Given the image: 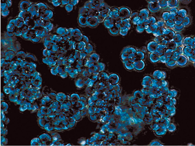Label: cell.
Here are the masks:
<instances>
[{
	"label": "cell",
	"mask_w": 195,
	"mask_h": 146,
	"mask_svg": "<svg viewBox=\"0 0 195 146\" xmlns=\"http://www.w3.org/2000/svg\"><path fill=\"white\" fill-rule=\"evenodd\" d=\"M139 12H133L132 13V14H131V16H130V20H132L134 17H135L138 16Z\"/></svg>",
	"instance_id": "54"
},
{
	"label": "cell",
	"mask_w": 195,
	"mask_h": 146,
	"mask_svg": "<svg viewBox=\"0 0 195 146\" xmlns=\"http://www.w3.org/2000/svg\"><path fill=\"white\" fill-rule=\"evenodd\" d=\"M183 46H177L176 48L174 51V55L175 57H178L183 53Z\"/></svg>",
	"instance_id": "32"
},
{
	"label": "cell",
	"mask_w": 195,
	"mask_h": 146,
	"mask_svg": "<svg viewBox=\"0 0 195 146\" xmlns=\"http://www.w3.org/2000/svg\"><path fill=\"white\" fill-rule=\"evenodd\" d=\"M145 57V53L141 50H138L135 54L134 58L135 61L137 60H142L144 59Z\"/></svg>",
	"instance_id": "28"
},
{
	"label": "cell",
	"mask_w": 195,
	"mask_h": 146,
	"mask_svg": "<svg viewBox=\"0 0 195 146\" xmlns=\"http://www.w3.org/2000/svg\"><path fill=\"white\" fill-rule=\"evenodd\" d=\"M159 3L160 8H165L168 6V1L166 0H159Z\"/></svg>",
	"instance_id": "46"
},
{
	"label": "cell",
	"mask_w": 195,
	"mask_h": 146,
	"mask_svg": "<svg viewBox=\"0 0 195 146\" xmlns=\"http://www.w3.org/2000/svg\"><path fill=\"white\" fill-rule=\"evenodd\" d=\"M191 0H180L181 2H182L183 4H188L190 2Z\"/></svg>",
	"instance_id": "56"
},
{
	"label": "cell",
	"mask_w": 195,
	"mask_h": 146,
	"mask_svg": "<svg viewBox=\"0 0 195 146\" xmlns=\"http://www.w3.org/2000/svg\"><path fill=\"white\" fill-rule=\"evenodd\" d=\"M185 28V27L183 26V24H180V25H175L173 30L176 32H180L183 31Z\"/></svg>",
	"instance_id": "40"
},
{
	"label": "cell",
	"mask_w": 195,
	"mask_h": 146,
	"mask_svg": "<svg viewBox=\"0 0 195 146\" xmlns=\"http://www.w3.org/2000/svg\"><path fill=\"white\" fill-rule=\"evenodd\" d=\"M154 75L157 78H164L166 77V73L160 70L155 71L154 73Z\"/></svg>",
	"instance_id": "33"
},
{
	"label": "cell",
	"mask_w": 195,
	"mask_h": 146,
	"mask_svg": "<svg viewBox=\"0 0 195 146\" xmlns=\"http://www.w3.org/2000/svg\"><path fill=\"white\" fill-rule=\"evenodd\" d=\"M94 47L93 45L89 43L88 44L86 45L83 51L86 53L87 54H90L94 52Z\"/></svg>",
	"instance_id": "25"
},
{
	"label": "cell",
	"mask_w": 195,
	"mask_h": 146,
	"mask_svg": "<svg viewBox=\"0 0 195 146\" xmlns=\"http://www.w3.org/2000/svg\"><path fill=\"white\" fill-rule=\"evenodd\" d=\"M178 10L179 9L177 7H174L171 8L169 12L171 16L175 17L176 16L178 15Z\"/></svg>",
	"instance_id": "42"
},
{
	"label": "cell",
	"mask_w": 195,
	"mask_h": 146,
	"mask_svg": "<svg viewBox=\"0 0 195 146\" xmlns=\"http://www.w3.org/2000/svg\"><path fill=\"white\" fill-rule=\"evenodd\" d=\"M132 13V11L130 8L126 7H122L119 8L118 13L119 18L122 20L129 19Z\"/></svg>",
	"instance_id": "1"
},
{
	"label": "cell",
	"mask_w": 195,
	"mask_h": 146,
	"mask_svg": "<svg viewBox=\"0 0 195 146\" xmlns=\"http://www.w3.org/2000/svg\"><path fill=\"white\" fill-rule=\"evenodd\" d=\"M157 20L155 17L153 16L150 15L147 18L144 22L143 25L144 26H148L156 24Z\"/></svg>",
	"instance_id": "16"
},
{
	"label": "cell",
	"mask_w": 195,
	"mask_h": 146,
	"mask_svg": "<svg viewBox=\"0 0 195 146\" xmlns=\"http://www.w3.org/2000/svg\"><path fill=\"white\" fill-rule=\"evenodd\" d=\"M111 8V7H110L107 4L104 2L99 6L97 10L99 12V13L105 14L108 15Z\"/></svg>",
	"instance_id": "5"
},
{
	"label": "cell",
	"mask_w": 195,
	"mask_h": 146,
	"mask_svg": "<svg viewBox=\"0 0 195 146\" xmlns=\"http://www.w3.org/2000/svg\"><path fill=\"white\" fill-rule=\"evenodd\" d=\"M189 14V11L187 8H183L179 9L178 15L182 18L185 17Z\"/></svg>",
	"instance_id": "31"
},
{
	"label": "cell",
	"mask_w": 195,
	"mask_h": 146,
	"mask_svg": "<svg viewBox=\"0 0 195 146\" xmlns=\"http://www.w3.org/2000/svg\"><path fill=\"white\" fill-rule=\"evenodd\" d=\"M165 26L167 28L173 29L174 27L175 23L174 20L172 19H169L165 21Z\"/></svg>",
	"instance_id": "35"
},
{
	"label": "cell",
	"mask_w": 195,
	"mask_h": 146,
	"mask_svg": "<svg viewBox=\"0 0 195 146\" xmlns=\"http://www.w3.org/2000/svg\"><path fill=\"white\" fill-rule=\"evenodd\" d=\"M176 60V57H175L173 55L171 57V59L166 63L165 64L168 68H173L177 66Z\"/></svg>",
	"instance_id": "20"
},
{
	"label": "cell",
	"mask_w": 195,
	"mask_h": 146,
	"mask_svg": "<svg viewBox=\"0 0 195 146\" xmlns=\"http://www.w3.org/2000/svg\"><path fill=\"white\" fill-rule=\"evenodd\" d=\"M176 129V127L174 124H172V123L170 124L168 127V130L170 132L174 131Z\"/></svg>",
	"instance_id": "50"
},
{
	"label": "cell",
	"mask_w": 195,
	"mask_h": 146,
	"mask_svg": "<svg viewBox=\"0 0 195 146\" xmlns=\"http://www.w3.org/2000/svg\"><path fill=\"white\" fill-rule=\"evenodd\" d=\"M148 9L149 10L150 12L152 13H156L160 10V7L158 2H154L148 3Z\"/></svg>",
	"instance_id": "4"
},
{
	"label": "cell",
	"mask_w": 195,
	"mask_h": 146,
	"mask_svg": "<svg viewBox=\"0 0 195 146\" xmlns=\"http://www.w3.org/2000/svg\"><path fill=\"white\" fill-rule=\"evenodd\" d=\"M165 46L167 49H171L174 51L178 46L176 43L173 40L168 41L167 44L165 45Z\"/></svg>",
	"instance_id": "26"
},
{
	"label": "cell",
	"mask_w": 195,
	"mask_h": 146,
	"mask_svg": "<svg viewBox=\"0 0 195 146\" xmlns=\"http://www.w3.org/2000/svg\"><path fill=\"white\" fill-rule=\"evenodd\" d=\"M136 30L139 33H142L144 32L145 31V28H144L143 24L137 25L136 27Z\"/></svg>",
	"instance_id": "44"
},
{
	"label": "cell",
	"mask_w": 195,
	"mask_h": 146,
	"mask_svg": "<svg viewBox=\"0 0 195 146\" xmlns=\"http://www.w3.org/2000/svg\"><path fill=\"white\" fill-rule=\"evenodd\" d=\"M168 6L171 8L176 7L178 3V0H169L168 1Z\"/></svg>",
	"instance_id": "39"
},
{
	"label": "cell",
	"mask_w": 195,
	"mask_h": 146,
	"mask_svg": "<svg viewBox=\"0 0 195 146\" xmlns=\"http://www.w3.org/2000/svg\"><path fill=\"white\" fill-rule=\"evenodd\" d=\"M144 27L145 28V31H146V32L148 33H153L159 27L156 24H152V25H149V26H144Z\"/></svg>",
	"instance_id": "19"
},
{
	"label": "cell",
	"mask_w": 195,
	"mask_h": 146,
	"mask_svg": "<svg viewBox=\"0 0 195 146\" xmlns=\"http://www.w3.org/2000/svg\"><path fill=\"white\" fill-rule=\"evenodd\" d=\"M84 7H85L86 8H88V9H90V8H94V6H93V4H92L91 2L90 1L87 2L85 3Z\"/></svg>",
	"instance_id": "51"
},
{
	"label": "cell",
	"mask_w": 195,
	"mask_h": 146,
	"mask_svg": "<svg viewBox=\"0 0 195 146\" xmlns=\"http://www.w3.org/2000/svg\"><path fill=\"white\" fill-rule=\"evenodd\" d=\"M192 53L195 54V48H193V53Z\"/></svg>",
	"instance_id": "58"
},
{
	"label": "cell",
	"mask_w": 195,
	"mask_h": 146,
	"mask_svg": "<svg viewBox=\"0 0 195 146\" xmlns=\"http://www.w3.org/2000/svg\"><path fill=\"white\" fill-rule=\"evenodd\" d=\"M183 35L180 32H176L175 35L173 38V40L177 44L178 46H183Z\"/></svg>",
	"instance_id": "8"
},
{
	"label": "cell",
	"mask_w": 195,
	"mask_h": 146,
	"mask_svg": "<svg viewBox=\"0 0 195 146\" xmlns=\"http://www.w3.org/2000/svg\"><path fill=\"white\" fill-rule=\"evenodd\" d=\"M193 48L189 46H183V54L188 58L193 53Z\"/></svg>",
	"instance_id": "21"
},
{
	"label": "cell",
	"mask_w": 195,
	"mask_h": 146,
	"mask_svg": "<svg viewBox=\"0 0 195 146\" xmlns=\"http://www.w3.org/2000/svg\"><path fill=\"white\" fill-rule=\"evenodd\" d=\"M99 23L97 17H89L88 26L90 28H94L97 27Z\"/></svg>",
	"instance_id": "10"
},
{
	"label": "cell",
	"mask_w": 195,
	"mask_h": 146,
	"mask_svg": "<svg viewBox=\"0 0 195 146\" xmlns=\"http://www.w3.org/2000/svg\"><path fill=\"white\" fill-rule=\"evenodd\" d=\"M89 17L86 15H80L79 22L80 25L82 27L88 26Z\"/></svg>",
	"instance_id": "12"
},
{
	"label": "cell",
	"mask_w": 195,
	"mask_h": 146,
	"mask_svg": "<svg viewBox=\"0 0 195 146\" xmlns=\"http://www.w3.org/2000/svg\"><path fill=\"white\" fill-rule=\"evenodd\" d=\"M193 44V37L187 36L183 38V46H189L192 48Z\"/></svg>",
	"instance_id": "15"
},
{
	"label": "cell",
	"mask_w": 195,
	"mask_h": 146,
	"mask_svg": "<svg viewBox=\"0 0 195 146\" xmlns=\"http://www.w3.org/2000/svg\"><path fill=\"white\" fill-rule=\"evenodd\" d=\"M134 66L137 70H142L144 68V62L142 60H136L134 63Z\"/></svg>",
	"instance_id": "18"
},
{
	"label": "cell",
	"mask_w": 195,
	"mask_h": 146,
	"mask_svg": "<svg viewBox=\"0 0 195 146\" xmlns=\"http://www.w3.org/2000/svg\"><path fill=\"white\" fill-rule=\"evenodd\" d=\"M188 59L189 62L193 63L195 62V54L192 53L191 55L189 57H188Z\"/></svg>",
	"instance_id": "53"
},
{
	"label": "cell",
	"mask_w": 195,
	"mask_h": 146,
	"mask_svg": "<svg viewBox=\"0 0 195 146\" xmlns=\"http://www.w3.org/2000/svg\"><path fill=\"white\" fill-rule=\"evenodd\" d=\"M132 23L134 24V25H139V24H143L144 21L141 20L140 18L138 16L134 17L132 20H131Z\"/></svg>",
	"instance_id": "34"
},
{
	"label": "cell",
	"mask_w": 195,
	"mask_h": 146,
	"mask_svg": "<svg viewBox=\"0 0 195 146\" xmlns=\"http://www.w3.org/2000/svg\"><path fill=\"white\" fill-rule=\"evenodd\" d=\"M108 16V15H105V14H102L99 13V15H98L97 17V18L99 23H103L104 21H105L106 18Z\"/></svg>",
	"instance_id": "41"
},
{
	"label": "cell",
	"mask_w": 195,
	"mask_h": 146,
	"mask_svg": "<svg viewBox=\"0 0 195 146\" xmlns=\"http://www.w3.org/2000/svg\"><path fill=\"white\" fill-rule=\"evenodd\" d=\"M165 29V27H158V29L153 33L152 34L155 37L162 36V35H164V31Z\"/></svg>",
	"instance_id": "37"
},
{
	"label": "cell",
	"mask_w": 195,
	"mask_h": 146,
	"mask_svg": "<svg viewBox=\"0 0 195 146\" xmlns=\"http://www.w3.org/2000/svg\"><path fill=\"white\" fill-rule=\"evenodd\" d=\"M100 56L95 53H93L90 54L89 60L94 63H96L99 61Z\"/></svg>",
	"instance_id": "30"
},
{
	"label": "cell",
	"mask_w": 195,
	"mask_h": 146,
	"mask_svg": "<svg viewBox=\"0 0 195 146\" xmlns=\"http://www.w3.org/2000/svg\"><path fill=\"white\" fill-rule=\"evenodd\" d=\"M175 33V32L173 30V29L165 27L163 35H164L169 41H170L173 40Z\"/></svg>",
	"instance_id": "7"
},
{
	"label": "cell",
	"mask_w": 195,
	"mask_h": 146,
	"mask_svg": "<svg viewBox=\"0 0 195 146\" xmlns=\"http://www.w3.org/2000/svg\"><path fill=\"white\" fill-rule=\"evenodd\" d=\"M90 1L93 4L94 8H96L97 10L99 6L102 3L105 2L104 0H90Z\"/></svg>",
	"instance_id": "36"
},
{
	"label": "cell",
	"mask_w": 195,
	"mask_h": 146,
	"mask_svg": "<svg viewBox=\"0 0 195 146\" xmlns=\"http://www.w3.org/2000/svg\"><path fill=\"white\" fill-rule=\"evenodd\" d=\"M162 20L164 21H166L167 20L171 19V15L169 11H165L163 12L162 16Z\"/></svg>",
	"instance_id": "38"
},
{
	"label": "cell",
	"mask_w": 195,
	"mask_h": 146,
	"mask_svg": "<svg viewBox=\"0 0 195 146\" xmlns=\"http://www.w3.org/2000/svg\"><path fill=\"white\" fill-rule=\"evenodd\" d=\"M149 16L150 11L148 9L146 8L141 10L139 12L138 16L141 20L144 21Z\"/></svg>",
	"instance_id": "9"
},
{
	"label": "cell",
	"mask_w": 195,
	"mask_h": 146,
	"mask_svg": "<svg viewBox=\"0 0 195 146\" xmlns=\"http://www.w3.org/2000/svg\"><path fill=\"white\" fill-rule=\"evenodd\" d=\"M116 19L108 15L103 22V24L106 28L110 29L115 26Z\"/></svg>",
	"instance_id": "3"
},
{
	"label": "cell",
	"mask_w": 195,
	"mask_h": 146,
	"mask_svg": "<svg viewBox=\"0 0 195 146\" xmlns=\"http://www.w3.org/2000/svg\"><path fill=\"white\" fill-rule=\"evenodd\" d=\"M156 24L159 27H165V21L163 20H159L157 21Z\"/></svg>",
	"instance_id": "49"
},
{
	"label": "cell",
	"mask_w": 195,
	"mask_h": 146,
	"mask_svg": "<svg viewBox=\"0 0 195 146\" xmlns=\"http://www.w3.org/2000/svg\"><path fill=\"white\" fill-rule=\"evenodd\" d=\"M99 12L97 9L95 8L89 9L87 16L89 17H97L99 15Z\"/></svg>",
	"instance_id": "24"
},
{
	"label": "cell",
	"mask_w": 195,
	"mask_h": 146,
	"mask_svg": "<svg viewBox=\"0 0 195 146\" xmlns=\"http://www.w3.org/2000/svg\"><path fill=\"white\" fill-rule=\"evenodd\" d=\"M108 31L109 33L112 36H117L119 34L120 28L115 25L113 27L108 29Z\"/></svg>",
	"instance_id": "27"
},
{
	"label": "cell",
	"mask_w": 195,
	"mask_h": 146,
	"mask_svg": "<svg viewBox=\"0 0 195 146\" xmlns=\"http://www.w3.org/2000/svg\"><path fill=\"white\" fill-rule=\"evenodd\" d=\"M119 10V8L117 7H111L108 15L116 19H117L119 18V15H118Z\"/></svg>",
	"instance_id": "13"
},
{
	"label": "cell",
	"mask_w": 195,
	"mask_h": 146,
	"mask_svg": "<svg viewBox=\"0 0 195 146\" xmlns=\"http://www.w3.org/2000/svg\"><path fill=\"white\" fill-rule=\"evenodd\" d=\"M131 23L132 22L130 18L124 20H122L120 29L127 28L130 30L131 27Z\"/></svg>",
	"instance_id": "17"
},
{
	"label": "cell",
	"mask_w": 195,
	"mask_h": 146,
	"mask_svg": "<svg viewBox=\"0 0 195 146\" xmlns=\"http://www.w3.org/2000/svg\"><path fill=\"white\" fill-rule=\"evenodd\" d=\"M154 41L157 42L159 44L165 45L168 42L169 40L165 37L164 35L155 37L154 39Z\"/></svg>",
	"instance_id": "14"
},
{
	"label": "cell",
	"mask_w": 195,
	"mask_h": 146,
	"mask_svg": "<svg viewBox=\"0 0 195 146\" xmlns=\"http://www.w3.org/2000/svg\"><path fill=\"white\" fill-rule=\"evenodd\" d=\"M167 48L165 45L162 44H159L157 47L156 52L159 53L160 56L164 54L165 51L167 50Z\"/></svg>",
	"instance_id": "29"
},
{
	"label": "cell",
	"mask_w": 195,
	"mask_h": 146,
	"mask_svg": "<svg viewBox=\"0 0 195 146\" xmlns=\"http://www.w3.org/2000/svg\"><path fill=\"white\" fill-rule=\"evenodd\" d=\"M160 55L158 52H155L150 53L149 55V58L150 61L153 63H156L160 61Z\"/></svg>",
	"instance_id": "11"
},
{
	"label": "cell",
	"mask_w": 195,
	"mask_h": 146,
	"mask_svg": "<svg viewBox=\"0 0 195 146\" xmlns=\"http://www.w3.org/2000/svg\"><path fill=\"white\" fill-rule=\"evenodd\" d=\"M138 49L132 46H128L124 48L122 50V51L127 53L128 54H136Z\"/></svg>",
	"instance_id": "23"
},
{
	"label": "cell",
	"mask_w": 195,
	"mask_h": 146,
	"mask_svg": "<svg viewBox=\"0 0 195 146\" xmlns=\"http://www.w3.org/2000/svg\"><path fill=\"white\" fill-rule=\"evenodd\" d=\"M193 44L192 46V48H195V36L193 37Z\"/></svg>",
	"instance_id": "57"
},
{
	"label": "cell",
	"mask_w": 195,
	"mask_h": 146,
	"mask_svg": "<svg viewBox=\"0 0 195 146\" xmlns=\"http://www.w3.org/2000/svg\"><path fill=\"white\" fill-rule=\"evenodd\" d=\"M193 66H194V67L195 68V63H193Z\"/></svg>",
	"instance_id": "59"
},
{
	"label": "cell",
	"mask_w": 195,
	"mask_h": 146,
	"mask_svg": "<svg viewBox=\"0 0 195 146\" xmlns=\"http://www.w3.org/2000/svg\"><path fill=\"white\" fill-rule=\"evenodd\" d=\"M192 22V18L191 16L189 14L183 18V26L185 27L189 26Z\"/></svg>",
	"instance_id": "22"
},
{
	"label": "cell",
	"mask_w": 195,
	"mask_h": 146,
	"mask_svg": "<svg viewBox=\"0 0 195 146\" xmlns=\"http://www.w3.org/2000/svg\"><path fill=\"white\" fill-rule=\"evenodd\" d=\"M165 55L166 56L167 58H171L172 56L174 55V51L171 50V49H167V50L165 51L164 53Z\"/></svg>",
	"instance_id": "47"
},
{
	"label": "cell",
	"mask_w": 195,
	"mask_h": 146,
	"mask_svg": "<svg viewBox=\"0 0 195 146\" xmlns=\"http://www.w3.org/2000/svg\"><path fill=\"white\" fill-rule=\"evenodd\" d=\"M159 44L154 40L149 42L146 46V49L149 53H151L155 52Z\"/></svg>",
	"instance_id": "6"
},
{
	"label": "cell",
	"mask_w": 195,
	"mask_h": 146,
	"mask_svg": "<svg viewBox=\"0 0 195 146\" xmlns=\"http://www.w3.org/2000/svg\"><path fill=\"white\" fill-rule=\"evenodd\" d=\"M183 18L177 15L176 16L174 19L175 25H180L183 23Z\"/></svg>",
	"instance_id": "43"
},
{
	"label": "cell",
	"mask_w": 195,
	"mask_h": 146,
	"mask_svg": "<svg viewBox=\"0 0 195 146\" xmlns=\"http://www.w3.org/2000/svg\"><path fill=\"white\" fill-rule=\"evenodd\" d=\"M129 29L127 28L122 29H120L119 34L123 36H127Z\"/></svg>",
	"instance_id": "48"
},
{
	"label": "cell",
	"mask_w": 195,
	"mask_h": 146,
	"mask_svg": "<svg viewBox=\"0 0 195 146\" xmlns=\"http://www.w3.org/2000/svg\"><path fill=\"white\" fill-rule=\"evenodd\" d=\"M176 61L177 66L181 68L187 66L189 62L188 58L183 54L177 57Z\"/></svg>",
	"instance_id": "2"
},
{
	"label": "cell",
	"mask_w": 195,
	"mask_h": 146,
	"mask_svg": "<svg viewBox=\"0 0 195 146\" xmlns=\"http://www.w3.org/2000/svg\"><path fill=\"white\" fill-rule=\"evenodd\" d=\"M128 56H129V54H128L127 53L122 51L121 54V58L124 63L127 61V60H128Z\"/></svg>",
	"instance_id": "45"
},
{
	"label": "cell",
	"mask_w": 195,
	"mask_h": 146,
	"mask_svg": "<svg viewBox=\"0 0 195 146\" xmlns=\"http://www.w3.org/2000/svg\"><path fill=\"white\" fill-rule=\"evenodd\" d=\"M82 41H83V42H84L86 44H88L89 43V38L85 36H83V38H82Z\"/></svg>",
	"instance_id": "55"
},
{
	"label": "cell",
	"mask_w": 195,
	"mask_h": 146,
	"mask_svg": "<svg viewBox=\"0 0 195 146\" xmlns=\"http://www.w3.org/2000/svg\"><path fill=\"white\" fill-rule=\"evenodd\" d=\"M167 57L164 55H161L160 56V61L162 63H166V62H167Z\"/></svg>",
	"instance_id": "52"
}]
</instances>
